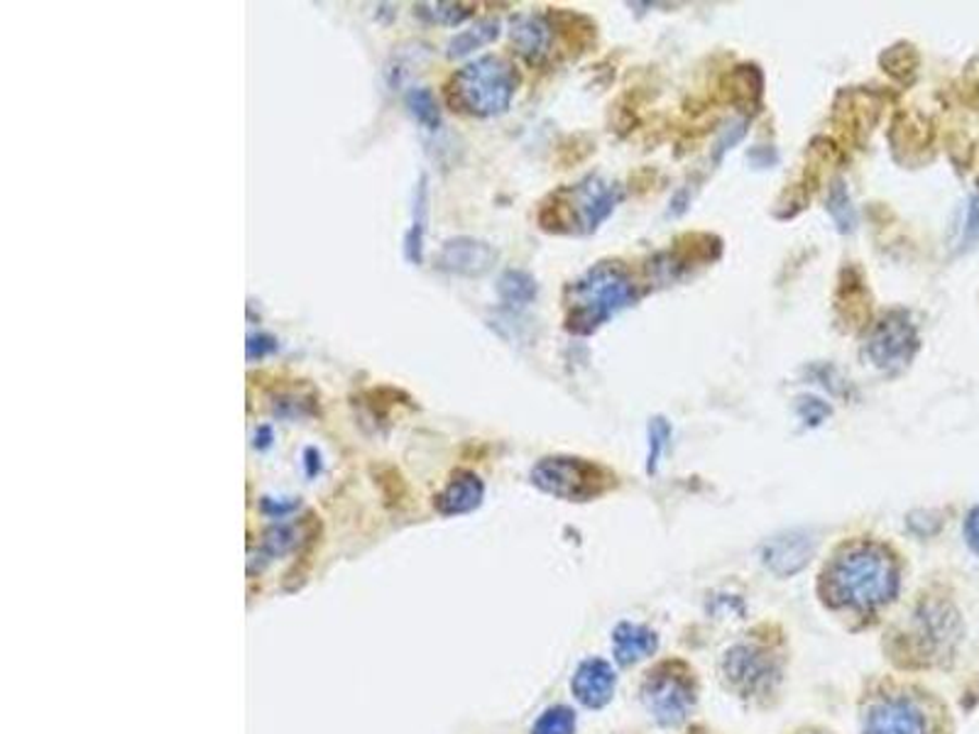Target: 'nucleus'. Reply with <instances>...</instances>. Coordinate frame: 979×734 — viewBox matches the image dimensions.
Listing matches in <instances>:
<instances>
[{"label":"nucleus","instance_id":"11","mask_svg":"<svg viewBox=\"0 0 979 734\" xmlns=\"http://www.w3.org/2000/svg\"><path fill=\"white\" fill-rule=\"evenodd\" d=\"M573 695L585 708H603L615 693V671L603 659H587L573 675Z\"/></svg>","mask_w":979,"mask_h":734},{"label":"nucleus","instance_id":"20","mask_svg":"<svg viewBox=\"0 0 979 734\" xmlns=\"http://www.w3.org/2000/svg\"><path fill=\"white\" fill-rule=\"evenodd\" d=\"M475 13V5L470 3H419L417 15L434 25H460L463 20Z\"/></svg>","mask_w":979,"mask_h":734},{"label":"nucleus","instance_id":"8","mask_svg":"<svg viewBox=\"0 0 979 734\" xmlns=\"http://www.w3.org/2000/svg\"><path fill=\"white\" fill-rule=\"evenodd\" d=\"M434 262L444 272L460 274V277H480V274L493 270V264L497 262V250L485 240L460 235V238H450L441 245Z\"/></svg>","mask_w":979,"mask_h":734},{"label":"nucleus","instance_id":"5","mask_svg":"<svg viewBox=\"0 0 979 734\" xmlns=\"http://www.w3.org/2000/svg\"><path fill=\"white\" fill-rule=\"evenodd\" d=\"M612 480L610 470L575 456H548L532 468V483L542 493L568 502H587L600 497L610 489Z\"/></svg>","mask_w":979,"mask_h":734},{"label":"nucleus","instance_id":"27","mask_svg":"<svg viewBox=\"0 0 979 734\" xmlns=\"http://www.w3.org/2000/svg\"><path fill=\"white\" fill-rule=\"evenodd\" d=\"M274 350H277V340H274L272 336H268V333H255V336L248 338V346H245V356H248V360H262V358H268L270 352H274Z\"/></svg>","mask_w":979,"mask_h":734},{"label":"nucleus","instance_id":"22","mask_svg":"<svg viewBox=\"0 0 979 734\" xmlns=\"http://www.w3.org/2000/svg\"><path fill=\"white\" fill-rule=\"evenodd\" d=\"M407 105H409V113L417 117L419 125H424L426 130H436L441 123V111H438L434 94H431L429 88H421V86L411 88V91L407 94Z\"/></svg>","mask_w":979,"mask_h":734},{"label":"nucleus","instance_id":"12","mask_svg":"<svg viewBox=\"0 0 979 734\" xmlns=\"http://www.w3.org/2000/svg\"><path fill=\"white\" fill-rule=\"evenodd\" d=\"M483 495H485L483 480L475 473H470V470H458V473H454V477L448 480V485L436 495L434 507L436 512L444 517L468 514L480 507Z\"/></svg>","mask_w":979,"mask_h":734},{"label":"nucleus","instance_id":"18","mask_svg":"<svg viewBox=\"0 0 979 734\" xmlns=\"http://www.w3.org/2000/svg\"><path fill=\"white\" fill-rule=\"evenodd\" d=\"M497 35H499L497 20H483V23H475L473 27L463 29V33L450 39L448 57H466L470 52H475V49H480V47L495 42Z\"/></svg>","mask_w":979,"mask_h":734},{"label":"nucleus","instance_id":"26","mask_svg":"<svg viewBox=\"0 0 979 734\" xmlns=\"http://www.w3.org/2000/svg\"><path fill=\"white\" fill-rule=\"evenodd\" d=\"M796 411H798L801 421H806V424H810V426H818L820 421H826L830 416V407L826 405V401L816 399V397L798 399Z\"/></svg>","mask_w":979,"mask_h":734},{"label":"nucleus","instance_id":"13","mask_svg":"<svg viewBox=\"0 0 979 734\" xmlns=\"http://www.w3.org/2000/svg\"><path fill=\"white\" fill-rule=\"evenodd\" d=\"M724 679L740 693H754L769 679V661L752 646H738L724 656Z\"/></svg>","mask_w":979,"mask_h":734},{"label":"nucleus","instance_id":"25","mask_svg":"<svg viewBox=\"0 0 979 734\" xmlns=\"http://www.w3.org/2000/svg\"><path fill=\"white\" fill-rule=\"evenodd\" d=\"M299 536H301V526L299 524L297 526H292V524L274 526V528H270L268 534H264V551H268V553L289 551V548H294V546L299 544Z\"/></svg>","mask_w":979,"mask_h":734},{"label":"nucleus","instance_id":"16","mask_svg":"<svg viewBox=\"0 0 979 734\" xmlns=\"http://www.w3.org/2000/svg\"><path fill=\"white\" fill-rule=\"evenodd\" d=\"M499 301L509 309H522L536 299V282L522 270H507L497 282Z\"/></svg>","mask_w":979,"mask_h":734},{"label":"nucleus","instance_id":"7","mask_svg":"<svg viewBox=\"0 0 979 734\" xmlns=\"http://www.w3.org/2000/svg\"><path fill=\"white\" fill-rule=\"evenodd\" d=\"M646 708L661 724H679L693 708V685L685 675L669 671L664 665L646 681L644 688Z\"/></svg>","mask_w":979,"mask_h":734},{"label":"nucleus","instance_id":"9","mask_svg":"<svg viewBox=\"0 0 979 734\" xmlns=\"http://www.w3.org/2000/svg\"><path fill=\"white\" fill-rule=\"evenodd\" d=\"M813 551H816V538H810L806 532H789L781 536L769 538L764 544V565L777 575H791L801 571L803 565L810 561Z\"/></svg>","mask_w":979,"mask_h":734},{"label":"nucleus","instance_id":"6","mask_svg":"<svg viewBox=\"0 0 979 734\" xmlns=\"http://www.w3.org/2000/svg\"><path fill=\"white\" fill-rule=\"evenodd\" d=\"M920 346L918 331L906 311L894 309L881 316L869 331L865 352L869 362L884 372H899L910 365Z\"/></svg>","mask_w":979,"mask_h":734},{"label":"nucleus","instance_id":"21","mask_svg":"<svg viewBox=\"0 0 979 734\" xmlns=\"http://www.w3.org/2000/svg\"><path fill=\"white\" fill-rule=\"evenodd\" d=\"M828 213H830V219L835 221L840 233H850L852 228H855L857 215H855V206H852L845 182L838 179L835 184H832L830 196H828Z\"/></svg>","mask_w":979,"mask_h":734},{"label":"nucleus","instance_id":"24","mask_svg":"<svg viewBox=\"0 0 979 734\" xmlns=\"http://www.w3.org/2000/svg\"><path fill=\"white\" fill-rule=\"evenodd\" d=\"M575 714L568 708H552L536 720L532 734H573Z\"/></svg>","mask_w":979,"mask_h":734},{"label":"nucleus","instance_id":"4","mask_svg":"<svg viewBox=\"0 0 979 734\" xmlns=\"http://www.w3.org/2000/svg\"><path fill=\"white\" fill-rule=\"evenodd\" d=\"M622 196L620 184L587 176L581 184L552 194L538 211V223L554 233H593L610 219Z\"/></svg>","mask_w":979,"mask_h":734},{"label":"nucleus","instance_id":"30","mask_svg":"<svg viewBox=\"0 0 979 734\" xmlns=\"http://www.w3.org/2000/svg\"><path fill=\"white\" fill-rule=\"evenodd\" d=\"M303 465H307V475H317L321 468V456L317 448H307L303 450Z\"/></svg>","mask_w":979,"mask_h":734},{"label":"nucleus","instance_id":"14","mask_svg":"<svg viewBox=\"0 0 979 734\" xmlns=\"http://www.w3.org/2000/svg\"><path fill=\"white\" fill-rule=\"evenodd\" d=\"M509 39L519 57H524L529 64H538L552 52V25L538 15H522L512 23Z\"/></svg>","mask_w":979,"mask_h":734},{"label":"nucleus","instance_id":"1","mask_svg":"<svg viewBox=\"0 0 979 734\" xmlns=\"http://www.w3.org/2000/svg\"><path fill=\"white\" fill-rule=\"evenodd\" d=\"M828 593L835 602L871 610L891 600L899 587L896 561L884 546L857 544L842 551L826 573Z\"/></svg>","mask_w":979,"mask_h":734},{"label":"nucleus","instance_id":"19","mask_svg":"<svg viewBox=\"0 0 979 734\" xmlns=\"http://www.w3.org/2000/svg\"><path fill=\"white\" fill-rule=\"evenodd\" d=\"M270 411L280 419H307L317 416V397L303 391H280L270 399Z\"/></svg>","mask_w":979,"mask_h":734},{"label":"nucleus","instance_id":"3","mask_svg":"<svg viewBox=\"0 0 979 734\" xmlns=\"http://www.w3.org/2000/svg\"><path fill=\"white\" fill-rule=\"evenodd\" d=\"M519 76L505 57H480L448 78L446 101L458 113L493 117L505 113L517 94Z\"/></svg>","mask_w":979,"mask_h":734},{"label":"nucleus","instance_id":"31","mask_svg":"<svg viewBox=\"0 0 979 734\" xmlns=\"http://www.w3.org/2000/svg\"><path fill=\"white\" fill-rule=\"evenodd\" d=\"M252 440H255V446H258V448H268V446L272 444V440H274L272 428H270V426H260L258 431H255Z\"/></svg>","mask_w":979,"mask_h":734},{"label":"nucleus","instance_id":"23","mask_svg":"<svg viewBox=\"0 0 979 734\" xmlns=\"http://www.w3.org/2000/svg\"><path fill=\"white\" fill-rule=\"evenodd\" d=\"M671 440V426L664 416H654L649 424V456H646V470L654 473L661 463V456Z\"/></svg>","mask_w":979,"mask_h":734},{"label":"nucleus","instance_id":"29","mask_svg":"<svg viewBox=\"0 0 979 734\" xmlns=\"http://www.w3.org/2000/svg\"><path fill=\"white\" fill-rule=\"evenodd\" d=\"M965 538H967V544L972 546V551L979 553V505L972 509V512L967 514V522H965Z\"/></svg>","mask_w":979,"mask_h":734},{"label":"nucleus","instance_id":"28","mask_svg":"<svg viewBox=\"0 0 979 734\" xmlns=\"http://www.w3.org/2000/svg\"><path fill=\"white\" fill-rule=\"evenodd\" d=\"M965 248H975L979 242V199H972L967 206V225H965Z\"/></svg>","mask_w":979,"mask_h":734},{"label":"nucleus","instance_id":"17","mask_svg":"<svg viewBox=\"0 0 979 734\" xmlns=\"http://www.w3.org/2000/svg\"><path fill=\"white\" fill-rule=\"evenodd\" d=\"M424 233H426V179L421 176L414 209H411V228L405 240V252L411 264H421V258H424Z\"/></svg>","mask_w":979,"mask_h":734},{"label":"nucleus","instance_id":"15","mask_svg":"<svg viewBox=\"0 0 979 734\" xmlns=\"http://www.w3.org/2000/svg\"><path fill=\"white\" fill-rule=\"evenodd\" d=\"M612 649L617 661L630 665L652 656L656 649V634L642 624L624 622L612 634Z\"/></svg>","mask_w":979,"mask_h":734},{"label":"nucleus","instance_id":"10","mask_svg":"<svg viewBox=\"0 0 979 734\" xmlns=\"http://www.w3.org/2000/svg\"><path fill=\"white\" fill-rule=\"evenodd\" d=\"M865 734H926V720L916 705L887 700L871 708Z\"/></svg>","mask_w":979,"mask_h":734},{"label":"nucleus","instance_id":"2","mask_svg":"<svg viewBox=\"0 0 979 734\" xmlns=\"http://www.w3.org/2000/svg\"><path fill=\"white\" fill-rule=\"evenodd\" d=\"M636 299V287L622 264L600 262L566 289V328L587 336Z\"/></svg>","mask_w":979,"mask_h":734}]
</instances>
